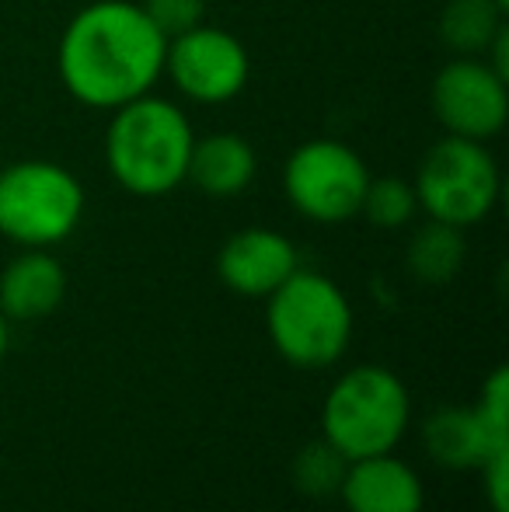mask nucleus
<instances>
[{"mask_svg":"<svg viewBox=\"0 0 509 512\" xmlns=\"http://www.w3.org/2000/svg\"><path fill=\"white\" fill-rule=\"evenodd\" d=\"M168 39L136 0H95L67 21L56 46L60 84L77 105L116 112L164 77Z\"/></svg>","mask_w":509,"mask_h":512,"instance_id":"f257e3e1","label":"nucleus"},{"mask_svg":"<svg viewBox=\"0 0 509 512\" xmlns=\"http://www.w3.org/2000/svg\"><path fill=\"white\" fill-rule=\"evenodd\" d=\"M192 143L196 129L189 115L150 91L112 112L105 126V168L129 196L161 199L185 185Z\"/></svg>","mask_w":509,"mask_h":512,"instance_id":"f03ea898","label":"nucleus"},{"mask_svg":"<svg viewBox=\"0 0 509 512\" xmlns=\"http://www.w3.org/2000/svg\"><path fill=\"white\" fill-rule=\"evenodd\" d=\"M265 324L276 352L300 370H325L339 363L353 342V304L335 279L297 269L279 290H272Z\"/></svg>","mask_w":509,"mask_h":512,"instance_id":"7ed1b4c3","label":"nucleus"},{"mask_svg":"<svg viewBox=\"0 0 509 512\" xmlns=\"http://www.w3.org/2000/svg\"><path fill=\"white\" fill-rule=\"evenodd\" d=\"M412 418V398L398 373L356 366L342 373L321 408V432L346 460L391 453Z\"/></svg>","mask_w":509,"mask_h":512,"instance_id":"20e7f679","label":"nucleus"},{"mask_svg":"<svg viewBox=\"0 0 509 512\" xmlns=\"http://www.w3.org/2000/svg\"><path fill=\"white\" fill-rule=\"evenodd\" d=\"M81 178L42 157H25L0 168V237L18 248L63 244L84 220Z\"/></svg>","mask_w":509,"mask_h":512,"instance_id":"39448f33","label":"nucleus"},{"mask_svg":"<svg viewBox=\"0 0 509 512\" xmlns=\"http://www.w3.org/2000/svg\"><path fill=\"white\" fill-rule=\"evenodd\" d=\"M412 189L429 220L468 230L492 216L503 196V175L485 143L443 136L422 154Z\"/></svg>","mask_w":509,"mask_h":512,"instance_id":"423d86ee","label":"nucleus"},{"mask_svg":"<svg viewBox=\"0 0 509 512\" xmlns=\"http://www.w3.org/2000/svg\"><path fill=\"white\" fill-rule=\"evenodd\" d=\"M370 185V168L349 143L318 136L286 157L283 192L304 220L346 223L360 216L363 192Z\"/></svg>","mask_w":509,"mask_h":512,"instance_id":"0eeeda50","label":"nucleus"},{"mask_svg":"<svg viewBox=\"0 0 509 512\" xmlns=\"http://www.w3.org/2000/svg\"><path fill=\"white\" fill-rule=\"evenodd\" d=\"M164 77L196 105H227L248 88L252 56L245 42L217 25H196L168 39Z\"/></svg>","mask_w":509,"mask_h":512,"instance_id":"6e6552de","label":"nucleus"},{"mask_svg":"<svg viewBox=\"0 0 509 512\" xmlns=\"http://www.w3.org/2000/svg\"><path fill=\"white\" fill-rule=\"evenodd\" d=\"M506 77L496 74L482 56H454L433 77L429 108L447 136L461 140H492L509 119Z\"/></svg>","mask_w":509,"mask_h":512,"instance_id":"1a4fd4ad","label":"nucleus"},{"mask_svg":"<svg viewBox=\"0 0 509 512\" xmlns=\"http://www.w3.org/2000/svg\"><path fill=\"white\" fill-rule=\"evenodd\" d=\"M300 269L297 244L272 227H245L217 251V276L241 297H269Z\"/></svg>","mask_w":509,"mask_h":512,"instance_id":"9d476101","label":"nucleus"},{"mask_svg":"<svg viewBox=\"0 0 509 512\" xmlns=\"http://www.w3.org/2000/svg\"><path fill=\"white\" fill-rule=\"evenodd\" d=\"M349 512H422L426 492L415 467L391 453L349 460L339 488Z\"/></svg>","mask_w":509,"mask_h":512,"instance_id":"9b49d317","label":"nucleus"},{"mask_svg":"<svg viewBox=\"0 0 509 512\" xmlns=\"http://www.w3.org/2000/svg\"><path fill=\"white\" fill-rule=\"evenodd\" d=\"M422 446L447 471H475L492 453L509 450V436H499L475 405L436 408L422 425Z\"/></svg>","mask_w":509,"mask_h":512,"instance_id":"f8f14e48","label":"nucleus"},{"mask_svg":"<svg viewBox=\"0 0 509 512\" xmlns=\"http://www.w3.org/2000/svg\"><path fill=\"white\" fill-rule=\"evenodd\" d=\"M67 297V269L49 248H25L0 272V314L7 321H39Z\"/></svg>","mask_w":509,"mask_h":512,"instance_id":"ddd939ff","label":"nucleus"},{"mask_svg":"<svg viewBox=\"0 0 509 512\" xmlns=\"http://www.w3.org/2000/svg\"><path fill=\"white\" fill-rule=\"evenodd\" d=\"M258 154L241 133H206L196 136L185 182L196 185L210 199H234L255 182Z\"/></svg>","mask_w":509,"mask_h":512,"instance_id":"4468645a","label":"nucleus"},{"mask_svg":"<svg viewBox=\"0 0 509 512\" xmlns=\"http://www.w3.org/2000/svg\"><path fill=\"white\" fill-rule=\"evenodd\" d=\"M464 255H468L464 230L440 220H426L412 234V241H408L405 265L419 283L443 286L464 269Z\"/></svg>","mask_w":509,"mask_h":512,"instance_id":"2eb2a0df","label":"nucleus"},{"mask_svg":"<svg viewBox=\"0 0 509 512\" xmlns=\"http://www.w3.org/2000/svg\"><path fill=\"white\" fill-rule=\"evenodd\" d=\"M506 25L496 0H447L440 11V42L454 56H485L489 42Z\"/></svg>","mask_w":509,"mask_h":512,"instance_id":"dca6fc26","label":"nucleus"},{"mask_svg":"<svg viewBox=\"0 0 509 512\" xmlns=\"http://www.w3.org/2000/svg\"><path fill=\"white\" fill-rule=\"evenodd\" d=\"M346 467L349 460L328 439H318V443H307L293 460V485L311 499H332L339 495Z\"/></svg>","mask_w":509,"mask_h":512,"instance_id":"f3484780","label":"nucleus"},{"mask_svg":"<svg viewBox=\"0 0 509 512\" xmlns=\"http://www.w3.org/2000/svg\"><path fill=\"white\" fill-rule=\"evenodd\" d=\"M419 213V199H415L412 182L405 178H370L367 192H363V203H360V216H367L374 227L381 230H398L405 223L415 220Z\"/></svg>","mask_w":509,"mask_h":512,"instance_id":"a211bd4d","label":"nucleus"},{"mask_svg":"<svg viewBox=\"0 0 509 512\" xmlns=\"http://www.w3.org/2000/svg\"><path fill=\"white\" fill-rule=\"evenodd\" d=\"M140 7L164 39H175L206 21V0H140Z\"/></svg>","mask_w":509,"mask_h":512,"instance_id":"6ab92c4d","label":"nucleus"},{"mask_svg":"<svg viewBox=\"0 0 509 512\" xmlns=\"http://www.w3.org/2000/svg\"><path fill=\"white\" fill-rule=\"evenodd\" d=\"M478 411L482 418L499 432V436H509V370L499 366L482 387V398H478Z\"/></svg>","mask_w":509,"mask_h":512,"instance_id":"aec40b11","label":"nucleus"},{"mask_svg":"<svg viewBox=\"0 0 509 512\" xmlns=\"http://www.w3.org/2000/svg\"><path fill=\"white\" fill-rule=\"evenodd\" d=\"M478 471H482V478H485V492H489L492 512H509V450L492 453Z\"/></svg>","mask_w":509,"mask_h":512,"instance_id":"412c9836","label":"nucleus"},{"mask_svg":"<svg viewBox=\"0 0 509 512\" xmlns=\"http://www.w3.org/2000/svg\"><path fill=\"white\" fill-rule=\"evenodd\" d=\"M7 345H11V324L0 314V363H4V356H7Z\"/></svg>","mask_w":509,"mask_h":512,"instance_id":"4be33fe9","label":"nucleus"},{"mask_svg":"<svg viewBox=\"0 0 509 512\" xmlns=\"http://www.w3.org/2000/svg\"><path fill=\"white\" fill-rule=\"evenodd\" d=\"M496 4L503 7V11H509V0H496Z\"/></svg>","mask_w":509,"mask_h":512,"instance_id":"5701e85b","label":"nucleus"}]
</instances>
